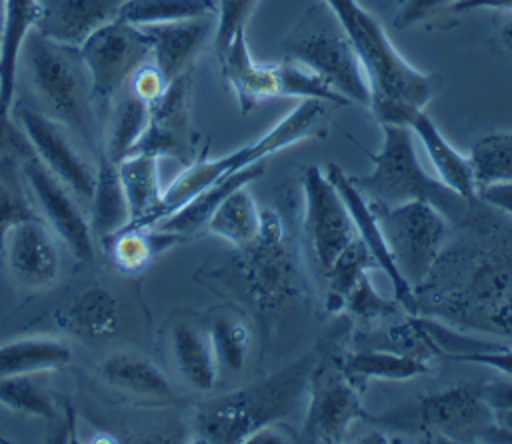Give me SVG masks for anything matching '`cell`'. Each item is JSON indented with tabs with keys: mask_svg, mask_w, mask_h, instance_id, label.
Returning <instances> with one entry per match:
<instances>
[{
	"mask_svg": "<svg viewBox=\"0 0 512 444\" xmlns=\"http://www.w3.org/2000/svg\"><path fill=\"white\" fill-rule=\"evenodd\" d=\"M148 38L152 64L166 84L184 76L208 38L216 32V16H196L186 20L138 26Z\"/></svg>",
	"mask_w": 512,
	"mask_h": 444,
	"instance_id": "ac0fdd59",
	"label": "cell"
},
{
	"mask_svg": "<svg viewBox=\"0 0 512 444\" xmlns=\"http://www.w3.org/2000/svg\"><path fill=\"white\" fill-rule=\"evenodd\" d=\"M342 370L348 376V380L364 390V386L370 380H412L416 376L428 374V362L412 358V356H404L400 352H356L352 356H348L342 362Z\"/></svg>",
	"mask_w": 512,
	"mask_h": 444,
	"instance_id": "1f68e13d",
	"label": "cell"
},
{
	"mask_svg": "<svg viewBox=\"0 0 512 444\" xmlns=\"http://www.w3.org/2000/svg\"><path fill=\"white\" fill-rule=\"evenodd\" d=\"M388 336H390V346L394 348V352H400L404 356H412V358H418L424 362H428L434 356H440L436 344L432 342L430 334L422 326L420 318H408V320L392 326L388 330Z\"/></svg>",
	"mask_w": 512,
	"mask_h": 444,
	"instance_id": "74e56055",
	"label": "cell"
},
{
	"mask_svg": "<svg viewBox=\"0 0 512 444\" xmlns=\"http://www.w3.org/2000/svg\"><path fill=\"white\" fill-rule=\"evenodd\" d=\"M362 390L356 388L334 360L314 364L308 382V408L304 414L302 440L340 442L354 420L366 416Z\"/></svg>",
	"mask_w": 512,
	"mask_h": 444,
	"instance_id": "7c38bea8",
	"label": "cell"
},
{
	"mask_svg": "<svg viewBox=\"0 0 512 444\" xmlns=\"http://www.w3.org/2000/svg\"><path fill=\"white\" fill-rule=\"evenodd\" d=\"M32 86L50 118L72 130L84 142H92L98 132L96 104L92 96L90 72L80 48L62 44L32 30L22 46Z\"/></svg>",
	"mask_w": 512,
	"mask_h": 444,
	"instance_id": "277c9868",
	"label": "cell"
},
{
	"mask_svg": "<svg viewBox=\"0 0 512 444\" xmlns=\"http://www.w3.org/2000/svg\"><path fill=\"white\" fill-rule=\"evenodd\" d=\"M264 174V162L252 164L244 170L232 172L220 180H216L214 184H210L208 188H204L202 192H198L194 198H190L184 206H180L176 212L164 216L162 220H158L156 228L168 230V232H176L180 236L192 234L200 228L206 226L210 214L216 210V206L234 190L248 186L252 180L260 178Z\"/></svg>",
	"mask_w": 512,
	"mask_h": 444,
	"instance_id": "cb8c5ba5",
	"label": "cell"
},
{
	"mask_svg": "<svg viewBox=\"0 0 512 444\" xmlns=\"http://www.w3.org/2000/svg\"><path fill=\"white\" fill-rule=\"evenodd\" d=\"M304 230L312 258L324 274L340 252L358 236L352 216L320 166H308L302 174Z\"/></svg>",
	"mask_w": 512,
	"mask_h": 444,
	"instance_id": "8fae6325",
	"label": "cell"
},
{
	"mask_svg": "<svg viewBox=\"0 0 512 444\" xmlns=\"http://www.w3.org/2000/svg\"><path fill=\"white\" fill-rule=\"evenodd\" d=\"M14 116L34 156L80 200L90 202L96 184V170L74 148L62 124L54 118L18 102L12 104Z\"/></svg>",
	"mask_w": 512,
	"mask_h": 444,
	"instance_id": "4fadbf2b",
	"label": "cell"
},
{
	"mask_svg": "<svg viewBox=\"0 0 512 444\" xmlns=\"http://www.w3.org/2000/svg\"><path fill=\"white\" fill-rule=\"evenodd\" d=\"M256 2L258 0H216L214 2V6H216L214 42H216L218 58L228 48V44H230L232 36L236 34V30L246 26V20L252 14Z\"/></svg>",
	"mask_w": 512,
	"mask_h": 444,
	"instance_id": "f35d334b",
	"label": "cell"
},
{
	"mask_svg": "<svg viewBox=\"0 0 512 444\" xmlns=\"http://www.w3.org/2000/svg\"><path fill=\"white\" fill-rule=\"evenodd\" d=\"M260 234L252 244L242 248L244 276L252 296L262 304H274L288 290L290 264L282 244V224L272 210H260Z\"/></svg>",
	"mask_w": 512,
	"mask_h": 444,
	"instance_id": "e0dca14e",
	"label": "cell"
},
{
	"mask_svg": "<svg viewBox=\"0 0 512 444\" xmlns=\"http://www.w3.org/2000/svg\"><path fill=\"white\" fill-rule=\"evenodd\" d=\"M326 176L330 178V182L336 186L338 194L342 196L352 222L356 226V234L358 238L366 244V248L370 250L372 258L376 260V266L390 278L392 282V290H394V298L398 300V304L402 308H406L408 312L416 314L418 312V302H416V290L406 282V278L400 274L394 256L386 244V238L382 234V228L374 216V210L370 208L368 200L360 194V190L350 182V178L336 166V164H328Z\"/></svg>",
	"mask_w": 512,
	"mask_h": 444,
	"instance_id": "2e32d148",
	"label": "cell"
},
{
	"mask_svg": "<svg viewBox=\"0 0 512 444\" xmlns=\"http://www.w3.org/2000/svg\"><path fill=\"white\" fill-rule=\"evenodd\" d=\"M72 360L70 346L56 336H24L0 344V378L54 372Z\"/></svg>",
	"mask_w": 512,
	"mask_h": 444,
	"instance_id": "d4e9b609",
	"label": "cell"
},
{
	"mask_svg": "<svg viewBox=\"0 0 512 444\" xmlns=\"http://www.w3.org/2000/svg\"><path fill=\"white\" fill-rule=\"evenodd\" d=\"M58 326L90 336L102 338L114 334L120 324L118 300L102 286H90L78 296H74L66 306L54 312Z\"/></svg>",
	"mask_w": 512,
	"mask_h": 444,
	"instance_id": "4316f807",
	"label": "cell"
},
{
	"mask_svg": "<svg viewBox=\"0 0 512 444\" xmlns=\"http://www.w3.org/2000/svg\"><path fill=\"white\" fill-rule=\"evenodd\" d=\"M470 10H510L512 12V0H458L454 2L448 12H470Z\"/></svg>",
	"mask_w": 512,
	"mask_h": 444,
	"instance_id": "bcb514c9",
	"label": "cell"
},
{
	"mask_svg": "<svg viewBox=\"0 0 512 444\" xmlns=\"http://www.w3.org/2000/svg\"><path fill=\"white\" fill-rule=\"evenodd\" d=\"M4 6H6V0H0V30H2V20H4Z\"/></svg>",
	"mask_w": 512,
	"mask_h": 444,
	"instance_id": "681fc988",
	"label": "cell"
},
{
	"mask_svg": "<svg viewBox=\"0 0 512 444\" xmlns=\"http://www.w3.org/2000/svg\"><path fill=\"white\" fill-rule=\"evenodd\" d=\"M126 0H38L34 30L42 36L80 46L100 26L118 18Z\"/></svg>",
	"mask_w": 512,
	"mask_h": 444,
	"instance_id": "d6986e66",
	"label": "cell"
},
{
	"mask_svg": "<svg viewBox=\"0 0 512 444\" xmlns=\"http://www.w3.org/2000/svg\"><path fill=\"white\" fill-rule=\"evenodd\" d=\"M336 16L344 36L356 52L368 82L370 110L380 124H408L426 108L436 92L438 78L414 68L392 44L374 14L358 0H322Z\"/></svg>",
	"mask_w": 512,
	"mask_h": 444,
	"instance_id": "6da1fadb",
	"label": "cell"
},
{
	"mask_svg": "<svg viewBox=\"0 0 512 444\" xmlns=\"http://www.w3.org/2000/svg\"><path fill=\"white\" fill-rule=\"evenodd\" d=\"M476 184L512 182V130L494 132L480 138L470 152Z\"/></svg>",
	"mask_w": 512,
	"mask_h": 444,
	"instance_id": "836d02e7",
	"label": "cell"
},
{
	"mask_svg": "<svg viewBox=\"0 0 512 444\" xmlns=\"http://www.w3.org/2000/svg\"><path fill=\"white\" fill-rule=\"evenodd\" d=\"M18 140H26V138L16 134V130H12V126H10L8 116H4L0 112V148L2 146H14Z\"/></svg>",
	"mask_w": 512,
	"mask_h": 444,
	"instance_id": "7dc6e473",
	"label": "cell"
},
{
	"mask_svg": "<svg viewBox=\"0 0 512 444\" xmlns=\"http://www.w3.org/2000/svg\"><path fill=\"white\" fill-rule=\"evenodd\" d=\"M382 146L376 154H368L372 170L362 176H348L360 194L382 206H396L410 200H422L438 208L450 220H462L470 200L462 198L438 178H432L420 164L414 134L404 124L384 122Z\"/></svg>",
	"mask_w": 512,
	"mask_h": 444,
	"instance_id": "3957f363",
	"label": "cell"
},
{
	"mask_svg": "<svg viewBox=\"0 0 512 444\" xmlns=\"http://www.w3.org/2000/svg\"><path fill=\"white\" fill-rule=\"evenodd\" d=\"M478 196L486 204L512 216V182H494V184L480 186Z\"/></svg>",
	"mask_w": 512,
	"mask_h": 444,
	"instance_id": "ee69618b",
	"label": "cell"
},
{
	"mask_svg": "<svg viewBox=\"0 0 512 444\" xmlns=\"http://www.w3.org/2000/svg\"><path fill=\"white\" fill-rule=\"evenodd\" d=\"M38 20V0H6L0 30V112L10 114L20 52Z\"/></svg>",
	"mask_w": 512,
	"mask_h": 444,
	"instance_id": "7402d4cb",
	"label": "cell"
},
{
	"mask_svg": "<svg viewBox=\"0 0 512 444\" xmlns=\"http://www.w3.org/2000/svg\"><path fill=\"white\" fill-rule=\"evenodd\" d=\"M284 60L294 62L346 102H356L370 108L372 92L368 76L344 36L334 12L320 2L312 6L282 42Z\"/></svg>",
	"mask_w": 512,
	"mask_h": 444,
	"instance_id": "5b68a950",
	"label": "cell"
},
{
	"mask_svg": "<svg viewBox=\"0 0 512 444\" xmlns=\"http://www.w3.org/2000/svg\"><path fill=\"white\" fill-rule=\"evenodd\" d=\"M0 404L22 416L54 418V402L50 394L38 386L34 374L0 378Z\"/></svg>",
	"mask_w": 512,
	"mask_h": 444,
	"instance_id": "d590c367",
	"label": "cell"
},
{
	"mask_svg": "<svg viewBox=\"0 0 512 444\" xmlns=\"http://www.w3.org/2000/svg\"><path fill=\"white\" fill-rule=\"evenodd\" d=\"M116 170L128 200L130 224L152 226L162 218V184L160 154L152 150H136L116 162Z\"/></svg>",
	"mask_w": 512,
	"mask_h": 444,
	"instance_id": "ffe728a7",
	"label": "cell"
},
{
	"mask_svg": "<svg viewBox=\"0 0 512 444\" xmlns=\"http://www.w3.org/2000/svg\"><path fill=\"white\" fill-rule=\"evenodd\" d=\"M370 420L388 430L428 434L434 440L472 442L484 440L492 426V410L484 402L480 388L460 384L438 394L414 398Z\"/></svg>",
	"mask_w": 512,
	"mask_h": 444,
	"instance_id": "52a82bcc",
	"label": "cell"
},
{
	"mask_svg": "<svg viewBox=\"0 0 512 444\" xmlns=\"http://www.w3.org/2000/svg\"><path fill=\"white\" fill-rule=\"evenodd\" d=\"M262 212L256 206L248 186L230 192L210 214L206 230L236 248H246L260 234Z\"/></svg>",
	"mask_w": 512,
	"mask_h": 444,
	"instance_id": "f546056e",
	"label": "cell"
},
{
	"mask_svg": "<svg viewBox=\"0 0 512 444\" xmlns=\"http://www.w3.org/2000/svg\"><path fill=\"white\" fill-rule=\"evenodd\" d=\"M180 238L184 236L156 228V226L128 224L124 230L110 236L102 244L108 248L110 258L118 268H122L124 272H138L156 254L164 252L168 246H172Z\"/></svg>",
	"mask_w": 512,
	"mask_h": 444,
	"instance_id": "4dcf8cb0",
	"label": "cell"
},
{
	"mask_svg": "<svg viewBox=\"0 0 512 444\" xmlns=\"http://www.w3.org/2000/svg\"><path fill=\"white\" fill-rule=\"evenodd\" d=\"M78 48L90 72L96 108L110 106L132 74L152 58L142 30L118 18L100 26Z\"/></svg>",
	"mask_w": 512,
	"mask_h": 444,
	"instance_id": "30bf717a",
	"label": "cell"
},
{
	"mask_svg": "<svg viewBox=\"0 0 512 444\" xmlns=\"http://www.w3.org/2000/svg\"><path fill=\"white\" fill-rule=\"evenodd\" d=\"M22 176L42 220L66 244L74 258L90 260L94 254V236L74 194L34 156V152L22 162Z\"/></svg>",
	"mask_w": 512,
	"mask_h": 444,
	"instance_id": "5bb4252c",
	"label": "cell"
},
{
	"mask_svg": "<svg viewBox=\"0 0 512 444\" xmlns=\"http://www.w3.org/2000/svg\"><path fill=\"white\" fill-rule=\"evenodd\" d=\"M222 74L230 84L240 110L246 114L262 100L300 98L348 104L318 76L306 68L284 60L282 64H260L252 58L246 42V26L238 28L228 48L220 56Z\"/></svg>",
	"mask_w": 512,
	"mask_h": 444,
	"instance_id": "ba28073f",
	"label": "cell"
},
{
	"mask_svg": "<svg viewBox=\"0 0 512 444\" xmlns=\"http://www.w3.org/2000/svg\"><path fill=\"white\" fill-rule=\"evenodd\" d=\"M152 104L134 94L128 86L112 100V112L106 130L104 156L114 164L136 152L148 134Z\"/></svg>",
	"mask_w": 512,
	"mask_h": 444,
	"instance_id": "484cf974",
	"label": "cell"
},
{
	"mask_svg": "<svg viewBox=\"0 0 512 444\" xmlns=\"http://www.w3.org/2000/svg\"><path fill=\"white\" fill-rule=\"evenodd\" d=\"M368 204L374 210L400 274L414 290H418L438 262L448 234L446 216L422 200H410L396 206Z\"/></svg>",
	"mask_w": 512,
	"mask_h": 444,
	"instance_id": "9c48e42d",
	"label": "cell"
},
{
	"mask_svg": "<svg viewBox=\"0 0 512 444\" xmlns=\"http://www.w3.org/2000/svg\"><path fill=\"white\" fill-rule=\"evenodd\" d=\"M28 216H36L30 208V204H26V200L22 196H18L6 182L0 180V244L2 238L6 234V230Z\"/></svg>",
	"mask_w": 512,
	"mask_h": 444,
	"instance_id": "b9f144b4",
	"label": "cell"
},
{
	"mask_svg": "<svg viewBox=\"0 0 512 444\" xmlns=\"http://www.w3.org/2000/svg\"><path fill=\"white\" fill-rule=\"evenodd\" d=\"M4 264L18 286L42 290L60 274V250L52 228L38 216L14 222L0 244Z\"/></svg>",
	"mask_w": 512,
	"mask_h": 444,
	"instance_id": "9a60e30c",
	"label": "cell"
},
{
	"mask_svg": "<svg viewBox=\"0 0 512 444\" xmlns=\"http://www.w3.org/2000/svg\"><path fill=\"white\" fill-rule=\"evenodd\" d=\"M324 116L322 100H300V104L290 110L280 122H276L264 136L258 140L212 160H200L186 166L164 190L162 196V218L176 212L198 192L214 184L216 180L244 170L252 164L262 162L270 154L288 148L308 136H312ZM160 218V220H162Z\"/></svg>",
	"mask_w": 512,
	"mask_h": 444,
	"instance_id": "8992f818",
	"label": "cell"
},
{
	"mask_svg": "<svg viewBox=\"0 0 512 444\" xmlns=\"http://www.w3.org/2000/svg\"><path fill=\"white\" fill-rule=\"evenodd\" d=\"M458 0H402L394 26L396 28H412L422 22L436 18L438 14L446 12Z\"/></svg>",
	"mask_w": 512,
	"mask_h": 444,
	"instance_id": "60d3db41",
	"label": "cell"
},
{
	"mask_svg": "<svg viewBox=\"0 0 512 444\" xmlns=\"http://www.w3.org/2000/svg\"><path fill=\"white\" fill-rule=\"evenodd\" d=\"M172 354L182 378L196 390L208 392L218 378V362L208 330L178 324L172 332Z\"/></svg>",
	"mask_w": 512,
	"mask_h": 444,
	"instance_id": "f1b7e54d",
	"label": "cell"
},
{
	"mask_svg": "<svg viewBox=\"0 0 512 444\" xmlns=\"http://www.w3.org/2000/svg\"><path fill=\"white\" fill-rule=\"evenodd\" d=\"M396 304L398 300L390 302L386 298H382L374 286L370 284V278L368 274H364L358 284L350 290V294L346 296L344 300V306L360 320L364 322H370V320H378L382 316H388V314H394L396 312Z\"/></svg>",
	"mask_w": 512,
	"mask_h": 444,
	"instance_id": "ab89813d",
	"label": "cell"
},
{
	"mask_svg": "<svg viewBox=\"0 0 512 444\" xmlns=\"http://www.w3.org/2000/svg\"><path fill=\"white\" fill-rule=\"evenodd\" d=\"M90 204V230L92 236L98 238V242H106L110 236L118 234L130 224V208L116 164L108 160L104 154L100 156L96 168V184Z\"/></svg>",
	"mask_w": 512,
	"mask_h": 444,
	"instance_id": "83f0119b",
	"label": "cell"
},
{
	"mask_svg": "<svg viewBox=\"0 0 512 444\" xmlns=\"http://www.w3.org/2000/svg\"><path fill=\"white\" fill-rule=\"evenodd\" d=\"M208 336L212 342L218 368H224L228 372H240L246 364L250 348L248 328L240 320L218 318L212 322Z\"/></svg>",
	"mask_w": 512,
	"mask_h": 444,
	"instance_id": "8d00e7d4",
	"label": "cell"
},
{
	"mask_svg": "<svg viewBox=\"0 0 512 444\" xmlns=\"http://www.w3.org/2000/svg\"><path fill=\"white\" fill-rule=\"evenodd\" d=\"M378 268L376 260L372 258L366 244L356 236L334 260V264L324 272L328 290H330V304L344 306L346 296L358 284V280L368 274V270Z\"/></svg>",
	"mask_w": 512,
	"mask_h": 444,
	"instance_id": "e575fe53",
	"label": "cell"
},
{
	"mask_svg": "<svg viewBox=\"0 0 512 444\" xmlns=\"http://www.w3.org/2000/svg\"><path fill=\"white\" fill-rule=\"evenodd\" d=\"M208 14L216 16L212 0H126L118 12V20L132 26H150Z\"/></svg>",
	"mask_w": 512,
	"mask_h": 444,
	"instance_id": "d6a6232c",
	"label": "cell"
},
{
	"mask_svg": "<svg viewBox=\"0 0 512 444\" xmlns=\"http://www.w3.org/2000/svg\"><path fill=\"white\" fill-rule=\"evenodd\" d=\"M102 380L124 394L152 400L170 402L174 392L164 372L146 356L134 352H116L100 364Z\"/></svg>",
	"mask_w": 512,
	"mask_h": 444,
	"instance_id": "603a6c76",
	"label": "cell"
},
{
	"mask_svg": "<svg viewBox=\"0 0 512 444\" xmlns=\"http://www.w3.org/2000/svg\"><path fill=\"white\" fill-rule=\"evenodd\" d=\"M314 356L306 354L298 362L246 388L218 396L202 404L194 414V434L198 442L240 444L268 424L286 418L308 390Z\"/></svg>",
	"mask_w": 512,
	"mask_h": 444,
	"instance_id": "7a4b0ae2",
	"label": "cell"
},
{
	"mask_svg": "<svg viewBox=\"0 0 512 444\" xmlns=\"http://www.w3.org/2000/svg\"><path fill=\"white\" fill-rule=\"evenodd\" d=\"M456 362L488 366V368L504 374L508 380H512V348H508V346H500L496 350L478 352V354H466V356H460Z\"/></svg>",
	"mask_w": 512,
	"mask_h": 444,
	"instance_id": "7bdbcfd3",
	"label": "cell"
},
{
	"mask_svg": "<svg viewBox=\"0 0 512 444\" xmlns=\"http://www.w3.org/2000/svg\"><path fill=\"white\" fill-rule=\"evenodd\" d=\"M412 134L420 140V144L424 146L428 160L432 162V168L436 172V178L448 186L450 190H454L456 194H460L466 200H472L478 196V184H476V176H474V168L470 162V156H464L462 152H458L446 138L444 134L438 130L436 122L424 112H416L408 124H406Z\"/></svg>",
	"mask_w": 512,
	"mask_h": 444,
	"instance_id": "44dd1931",
	"label": "cell"
},
{
	"mask_svg": "<svg viewBox=\"0 0 512 444\" xmlns=\"http://www.w3.org/2000/svg\"><path fill=\"white\" fill-rule=\"evenodd\" d=\"M500 38H502V44L512 52V20L508 24H504V28L500 32Z\"/></svg>",
	"mask_w": 512,
	"mask_h": 444,
	"instance_id": "c3c4849f",
	"label": "cell"
},
{
	"mask_svg": "<svg viewBox=\"0 0 512 444\" xmlns=\"http://www.w3.org/2000/svg\"><path fill=\"white\" fill-rule=\"evenodd\" d=\"M480 394H482L484 402L490 406V410L512 408V380L486 384L480 388Z\"/></svg>",
	"mask_w": 512,
	"mask_h": 444,
	"instance_id": "f6af8a7d",
	"label": "cell"
}]
</instances>
